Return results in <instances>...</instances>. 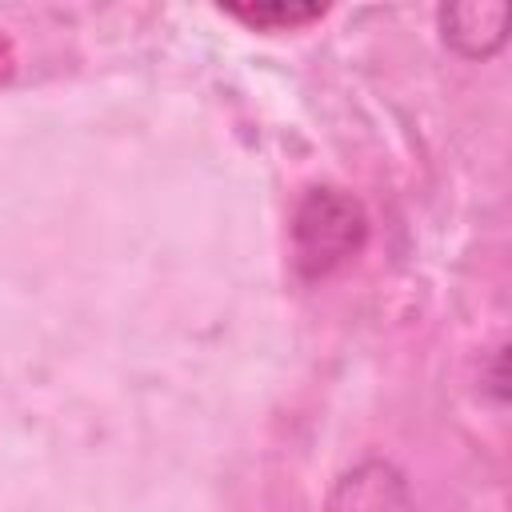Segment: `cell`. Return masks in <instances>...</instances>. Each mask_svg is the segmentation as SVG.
<instances>
[{"mask_svg":"<svg viewBox=\"0 0 512 512\" xmlns=\"http://www.w3.org/2000/svg\"><path fill=\"white\" fill-rule=\"evenodd\" d=\"M368 228L372 220L360 196H352L340 184H312L296 200L288 224L296 276L308 284L332 276L336 268L360 256V248L368 244Z\"/></svg>","mask_w":512,"mask_h":512,"instance_id":"obj_1","label":"cell"},{"mask_svg":"<svg viewBox=\"0 0 512 512\" xmlns=\"http://www.w3.org/2000/svg\"><path fill=\"white\" fill-rule=\"evenodd\" d=\"M324 512H420V508L408 488V476L392 460L368 456L336 476Z\"/></svg>","mask_w":512,"mask_h":512,"instance_id":"obj_2","label":"cell"},{"mask_svg":"<svg viewBox=\"0 0 512 512\" xmlns=\"http://www.w3.org/2000/svg\"><path fill=\"white\" fill-rule=\"evenodd\" d=\"M436 28L460 60H488L508 40V4H444L436 8Z\"/></svg>","mask_w":512,"mask_h":512,"instance_id":"obj_3","label":"cell"},{"mask_svg":"<svg viewBox=\"0 0 512 512\" xmlns=\"http://www.w3.org/2000/svg\"><path fill=\"white\" fill-rule=\"evenodd\" d=\"M224 16L240 20L244 28H256V32H296L312 20H320L328 8L324 4H224L220 8Z\"/></svg>","mask_w":512,"mask_h":512,"instance_id":"obj_4","label":"cell"},{"mask_svg":"<svg viewBox=\"0 0 512 512\" xmlns=\"http://www.w3.org/2000/svg\"><path fill=\"white\" fill-rule=\"evenodd\" d=\"M8 68H12V52H8V40H0V80L8 76Z\"/></svg>","mask_w":512,"mask_h":512,"instance_id":"obj_5","label":"cell"}]
</instances>
